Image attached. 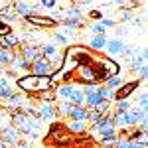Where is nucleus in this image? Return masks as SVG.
Segmentation results:
<instances>
[{"mask_svg":"<svg viewBox=\"0 0 148 148\" xmlns=\"http://www.w3.org/2000/svg\"><path fill=\"white\" fill-rule=\"evenodd\" d=\"M16 87L24 93H30L32 97L38 95V93H44L49 87V77L46 75H34V73H24V75H18L16 77Z\"/></svg>","mask_w":148,"mask_h":148,"instance_id":"obj_1","label":"nucleus"},{"mask_svg":"<svg viewBox=\"0 0 148 148\" xmlns=\"http://www.w3.org/2000/svg\"><path fill=\"white\" fill-rule=\"evenodd\" d=\"M40 51H42V56L53 65V69H61L63 57H65V47L57 46L53 42H46V44H40Z\"/></svg>","mask_w":148,"mask_h":148,"instance_id":"obj_2","label":"nucleus"},{"mask_svg":"<svg viewBox=\"0 0 148 148\" xmlns=\"http://www.w3.org/2000/svg\"><path fill=\"white\" fill-rule=\"evenodd\" d=\"M73 81L79 83V85H85V83H99L95 65H79V67L73 71Z\"/></svg>","mask_w":148,"mask_h":148,"instance_id":"obj_3","label":"nucleus"},{"mask_svg":"<svg viewBox=\"0 0 148 148\" xmlns=\"http://www.w3.org/2000/svg\"><path fill=\"white\" fill-rule=\"evenodd\" d=\"M93 65L97 69H103L107 77H113V75H119L121 73V63H116L113 57H109V56H101L99 53V57L95 59Z\"/></svg>","mask_w":148,"mask_h":148,"instance_id":"obj_4","label":"nucleus"},{"mask_svg":"<svg viewBox=\"0 0 148 148\" xmlns=\"http://www.w3.org/2000/svg\"><path fill=\"white\" fill-rule=\"evenodd\" d=\"M142 85V81L140 79H130L123 83L121 87H116L113 93V101H121V99H130V95L132 93H136V89Z\"/></svg>","mask_w":148,"mask_h":148,"instance_id":"obj_5","label":"nucleus"},{"mask_svg":"<svg viewBox=\"0 0 148 148\" xmlns=\"http://www.w3.org/2000/svg\"><path fill=\"white\" fill-rule=\"evenodd\" d=\"M24 22L34 26V28H46V30H53L57 28V22L51 16H44V14H30L24 18Z\"/></svg>","mask_w":148,"mask_h":148,"instance_id":"obj_6","label":"nucleus"},{"mask_svg":"<svg viewBox=\"0 0 148 148\" xmlns=\"http://www.w3.org/2000/svg\"><path fill=\"white\" fill-rule=\"evenodd\" d=\"M53 71H56L53 65H51L44 56H40L38 59H34V61L30 63V73H34V75H46V77H49Z\"/></svg>","mask_w":148,"mask_h":148,"instance_id":"obj_7","label":"nucleus"},{"mask_svg":"<svg viewBox=\"0 0 148 148\" xmlns=\"http://www.w3.org/2000/svg\"><path fill=\"white\" fill-rule=\"evenodd\" d=\"M105 53L109 57H123L125 51V42L121 38H107V44H105Z\"/></svg>","mask_w":148,"mask_h":148,"instance_id":"obj_8","label":"nucleus"},{"mask_svg":"<svg viewBox=\"0 0 148 148\" xmlns=\"http://www.w3.org/2000/svg\"><path fill=\"white\" fill-rule=\"evenodd\" d=\"M20 56L28 61V63H32L34 59H38V57L42 56V51H40V46H36V44H20L18 46V49H16Z\"/></svg>","mask_w":148,"mask_h":148,"instance_id":"obj_9","label":"nucleus"},{"mask_svg":"<svg viewBox=\"0 0 148 148\" xmlns=\"http://www.w3.org/2000/svg\"><path fill=\"white\" fill-rule=\"evenodd\" d=\"M0 138H2L8 146H14V144L22 138V134H20V130L14 125H8V126H4V128H0Z\"/></svg>","mask_w":148,"mask_h":148,"instance_id":"obj_10","label":"nucleus"},{"mask_svg":"<svg viewBox=\"0 0 148 148\" xmlns=\"http://www.w3.org/2000/svg\"><path fill=\"white\" fill-rule=\"evenodd\" d=\"M0 20H2L4 24H8V26H12V24H18L22 18L16 14L14 6H12V2H8V4H4V6L0 8Z\"/></svg>","mask_w":148,"mask_h":148,"instance_id":"obj_11","label":"nucleus"},{"mask_svg":"<svg viewBox=\"0 0 148 148\" xmlns=\"http://www.w3.org/2000/svg\"><path fill=\"white\" fill-rule=\"evenodd\" d=\"M38 111V116L42 121H56L57 111H56V103H44L40 101V107L36 109Z\"/></svg>","mask_w":148,"mask_h":148,"instance_id":"obj_12","label":"nucleus"},{"mask_svg":"<svg viewBox=\"0 0 148 148\" xmlns=\"http://www.w3.org/2000/svg\"><path fill=\"white\" fill-rule=\"evenodd\" d=\"M8 67L12 69V71H16L18 75H24V73H30V63L24 59L18 51L14 53V57H12V61H10V65Z\"/></svg>","mask_w":148,"mask_h":148,"instance_id":"obj_13","label":"nucleus"},{"mask_svg":"<svg viewBox=\"0 0 148 148\" xmlns=\"http://www.w3.org/2000/svg\"><path fill=\"white\" fill-rule=\"evenodd\" d=\"M67 119L69 121H87L89 123V109L85 105H71Z\"/></svg>","mask_w":148,"mask_h":148,"instance_id":"obj_14","label":"nucleus"},{"mask_svg":"<svg viewBox=\"0 0 148 148\" xmlns=\"http://www.w3.org/2000/svg\"><path fill=\"white\" fill-rule=\"evenodd\" d=\"M65 101H69L71 105H85V93H83V89H81L79 83L73 81V87H71V91H69V95H67Z\"/></svg>","mask_w":148,"mask_h":148,"instance_id":"obj_15","label":"nucleus"},{"mask_svg":"<svg viewBox=\"0 0 148 148\" xmlns=\"http://www.w3.org/2000/svg\"><path fill=\"white\" fill-rule=\"evenodd\" d=\"M12 6H14L16 14H18L22 20L26 18V16L34 14V6L30 4V0H14V2H12Z\"/></svg>","mask_w":148,"mask_h":148,"instance_id":"obj_16","label":"nucleus"},{"mask_svg":"<svg viewBox=\"0 0 148 148\" xmlns=\"http://www.w3.org/2000/svg\"><path fill=\"white\" fill-rule=\"evenodd\" d=\"M116 138H119V128H113L111 132H107V134H103L99 138V146L101 148H113Z\"/></svg>","mask_w":148,"mask_h":148,"instance_id":"obj_17","label":"nucleus"},{"mask_svg":"<svg viewBox=\"0 0 148 148\" xmlns=\"http://www.w3.org/2000/svg\"><path fill=\"white\" fill-rule=\"evenodd\" d=\"M0 40H2V47H10V49H18V46L22 44L20 36L16 34V32H8L6 36H2Z\"/></svg>","mask_w":148,"mask_h":148,"instance_id":"obj_18","label":"nucleus"},{"mask_svg":"<svg viewBox=\"0 0 148 148\" xmlns=\"http://www.w3.org/2000/svg\"><path fill=\"white\" fill-rule=\"evenodd\" d=\"M105 44H107V34L103 36H93L91 40H89V49L91 51H95V53H101L103 49H105Z\"/></svg>","mask_w":148,"mask_h":148,"instance_id":"obj_19","label":"nucleus"},{"mask_svg":"<svg viewBox=\"0 0 148 148\" xmlns=\"http://www.w3.org/2000/svg\"><path fill=\"white\" fill-rule=\"evenodd\" d=\"M14 93L16 91L12 89L10 79H8L6 75H0V99H10Z\"/></svg>","mask_w":148,"mask_h":148,"instance_id":"obj_20","label":"nucleus"},{"mask_svg":"<svg viewBox=\"0 0 148 148\" xmlns=\"http://www.w3.org/2000/svg\"><path fill=\"white\" fill-rule=\"evenodd\" d=\"M65 128L71 134H83V132H87V121H69Z\"/></svg>","mask_w":148,"mask_h":148,"instance_id":"obj_21","label":"nucleus"},{"mask_svg":"<svg viewBox=\"0 0 148 148\" xmlns=\"http://www.w3.org/2000/svg\"><path fill=\"white\" fill-rule=\"evenodd\" d=\"M51 42L57 44V46H61V47H67V46L73 44V40H71V38H67L63 32H57V30H56V32H51Z\"/></svg>","mask_w":148,"mask_h":148,"instance_id":"obj_22","label":"nucleus"},{"mask_svg":"<svg viewBox=\"0 0 148 148\" xmlns=\"http://www.w3.org/2000/svg\"><path fill=\"white\" fill-rule=\"evenodd\" d=\"M63 18H85V8L73 4V6H69L67 10H63ZM63 18H61V20H63Z\"/></svg>","mask_w":148,"mask_h":148,"instance_id":"obj_23","label":"nucleus"},{"mask_svg":"<svg viewBox=\"0 0 148 148\" xmlns=\"http://www.w3.org/2000/svg\"><path fill=\"white\" fill-rule=\"evenodd\" d=\"M130 107H132V101H130V99H121V101H114V109H111V111H113V114L116 116V114L126 113Z\"/></svg>","mask_w":148,"mask_h":148,"instance_id":"obj_24","label":"nucleus"},{"mask_svg":"<svg viewBox=\"0 0 148 148\" xmlns=\"http://www.w3.org/2000/svg\"><path fill=\"white\" fill-rule=\"evenodd\" d=\"M16 53V49H10V47H0V65L2 67H8L12 61V57Z\"/></svg>","mask_w":148,"mask_h":148,"instance_id":"obj_25","label":"nucleus"},{"mask_svg":"<svg viewBox=\"0 0 148 148\" xmlns=\"http://www.w3.org/2000/svg\"><path fill=\"white\" fill-rule=\"evenodd\" d=\"M101 101H105V99H103V97H101L97 91H95V93H87V95H85V107H87V109L97 107Z\"/></svg>","mask_w":148,"mask_h":148,"instance_id":"obj_26","label":"nucleus"},{"mask_svg":"<svg viewBox=\"0 0 148 148\" xmlns=\"http://www.w3.org/2000/svg\"><path fill=\"white\" fill-rule=\"evenodd\" d=\"M59 22L63 24V26H67V28H73V30H77V28H83V24H85V18H63V20H59Z\"/></svg>","mask_w":148,"mask_h":148,"instance_id":"obj_27","label":"nucleus"},{"mask_svg":"<svg viewBox=\"0 0 148 148\" xmlns=\"http://www.w3.org/2000/svg\"><path fill=\"white\" fill-rule=\"evenodd\" d=\"M38 99L44 103H56L57 101V95H56V89H47L44 93H38Z\"/></svg>","mask_w":148,"mask_h":148,"instance_id":"obj_28","label":"nucleus"},{"mask_svg":"<svg viewBox=\"0 0 148 148\" xmlns=\"http://www.w3.org/2000/svg\"><path fill=\"white\" fill-rule=\"evenodd\" d=\"M97 93L101 95L105 101H113V93H114V89H109L105 83H101V85H99V89H97Z\"/></svg>","mask_w":148,"mask_h":148,"instance_id":"obj_29","label":"nucleus"},{"mask_svg":"<svg viewBox=\"0 0 148 148\" xmlns=\"http://www.w3.org/2000/svg\"><path fill=\"white\" fill-rule=\"evenodd\" d=\"M12 125V113L6 111V109H0V128Z\"/></svg>","mask_w":148,"mask_h":148,"instance_id":"obj_30","label":"nucleus"},{"mask_svg":"<svg viewBox=\"0 0 148 148\" xmlns=\"http://www.w3.org/2000/svg\"><path fill=\"white\" fill-rule=\"evenodd\" d=\"M103 83H105L109 89H116V87H121V85H123V79H121L119 75H113V77H107Z\"/></svg>","mask_w":148,"mask_h":148,"instance_id":"obj_31","label":"nucleus"},{"mask_svg":"<svg viewBox=\"0 0 148 148\" xmlns=\"http://www.w3.org/2000/svg\"><path fill=\"white\" fill-rule=\"evenodd\" d=\"M87 32H91L93 36H103V34H107V28H103L101 22H95V24H89Z\"/></svg>","mask_w":148,"mask_h":148,"instance_id":"obj_32","label":"nucleus"},{"mask_svg":"<svg viewBox=\"0 0 148 148\" xmlns=\"http://www.w3.org/2000/svg\"><path fill=\"white\" fill-rule=\"evenodd\" d=\"M85 18H89V20H93V22H99L103 18V12L101 10H97V8H91V10L87 12V16Z\"/></svg>","mask_w":148,"mask_h":148,"instance_id":"obj_33","label":"nucleus"},{"mask_svg":"<svg viewBox=\"0 0 148 148\" xmlns=\"http://www.w3.org/2000/svg\"><path fill=\"white\" fill-rule=\"evenodd\" d=\"M138 107L144 109V111H148V93L146 91H142L138 95Z\"/></svg>","mask_w":148,"mask_h":148,"instance_id":"obj_34","label":"nucleus"},{"mask_svg":"<svg viewBox=\"0 0 148 148\" xmlns=\"http://www.w3.org/2000/svg\"><path fill=\"white\" fill-rule=\"evenodd\" d=\"M99 85H101V83H85V85H81V89H83V93L87 95V93H95L97 89H99Z\"/></svg>","mask_w":148,"mask_h":148,"instance_id":"obj_35","label":"nucleus"},{"mask_svg":"<svg viewBox=\"0 0 148 148\" xmlns=\"http://www.w3.org/2000/svg\"><path fill=\"white\" fill-rule=\"evenodd\" d=\"M40 6L42 8H47V10H53L57 6V0H40Z\"/></svg>","mask_w":148,"mask_h":148,"instance_id":"obj_36","label":"nucleus"},{"mask_svg":"<svg viewBox=\"0 0 148 148\" xmlns=\"http://www.w3.org/2000/svg\"><path fill=\"white\" fill-rule=\"evenodd\" d=\"M99 22H101L103 28H114V26H119V24H116V20H113V18H101Z\"/></svg>","mask_w":148,"mask_h":148,"instance_id":"obj_37","label":"nucleus"},{"mask_svg":"<svg viewBox=\"0 0 148 148\" xmlns=\"http://www.w3.org/2000/svg\"><path fill=\"white\" fill-rule=\"evenodd\" d=\"M8 32H12V26H8V24H4L2 20H0V38H2V36H6Z\"/></svg>","mask_w":148,"mask_h":148,"instance_id":"obj_38","label":"nucleus"},{"mask_svg":"<svg viewBox=\"0 0 148 148\" xmlns=\"http://www.w3.org/2000/svg\"><path fill=\"white\" fill-rule=\"evenodd\" d=\"M93 0H77V4H81V6H89Z\"/></svg>","mask_w":148,"mask_h":148,"instance_id":"obj_39","label":"nucleus"},{"mask_svg":"<svg viewBox=\"0 0 148 148\" xmlns=\"http://www.w3.org/2000/svg\"><path fill=\"white\" fill-rule=\"evenodd\" d=\"M0 148H10V146H8V144H6V142H4V140L0 138Z\"/></svg>","mask_w":148,"mask_h":148,"instance_id":"obj_40","label":"nucleus"},{"mask_svg":"<svg viewBox=\"0 0 148 148\" xmlns=\"http://www.w3.org/2000/svg\"><path fill=\"white\" fill-rule=\"evenodd\" d=\"M4 4H8V2H4V0H0V8H2V6H4Z\"/></svg>","mask_w":148,"mask_h":148,"instance_id":"obj_41","label":"nucleus"},{"mask_svg":"<svg viewBox=\"0 0 148 148\" xmlns=\"http://www.w3.org/2000/svg\"><path fill=\"white\" fill-rule=\"evenodd\" d=\"M0 47H2V40H0Z\"/></svg>","mask_w":148,"mask_h":148,"instance_id":"obj_42","label":"nucleus"}]
</instances>
